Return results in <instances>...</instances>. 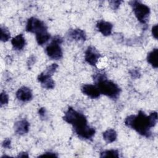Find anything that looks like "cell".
<instances>
[{"label":"cell","mask_w":158,"mask_h":158,"mask_svg":"<svg viewBox=\"0 0 158 158\" xmlns=\"http://www.w3.org/2000/svg\"><path fill=\"white\" fill-rule=\"evenodd\" d=\"M63 119L73 127L75 131L81 138L89 139L95 134L94 128L88 125L85 115L71 107L65 112Z\"/></svg>","instance_id":"1"},{"label":"cell","mask_w":158,"mask_h":158,"mask_svg":"<svg viewBox=\"0 0 158 158\" xmlns=\"http://www.w3.org/2000/svg\"><path fill=\"white\" fill-rule=\"evenodd\" d=\"M125 124L128 127L136 130L142 136L148 138L151 135V128L152 127L149 116H147L143 111H139L137 115L128 116L125 120Z\"/></svg>","instance_id":"2"},{"label":"cell","mask_w":158,"mask_h":158,"mask_svg":"<svg viewBox=\"0 0 158 158\" xmlns=\"http://www.w3.org/2000/svg\"><path fill=\"white\" fill-rule=\"evenodd\" d=\"M93 80L96 82L100 93L112 99H117L119 96L120 88L113 81L108 80L104 74L97 73L94 75Z\"/></svg>","instance_id":"3"},{"label":"cell","mask_w":158,"mask_h":158,"mask_svg":"<svg viewBox=\"0 0 158 158\" xmlns=\"http://www.w3.org/2000/svg\"><path fill=\"white\" fill-rule=\"evenodd\" d=\"M129 4L133 7L134 14L140 23L145 24L148 22L150 14L149 7L138 1H131L129 2Z\"/></svg>","instance_id":"4"},{"label":"cell","mask_w":158,"mask_h":158,"mask_svg":"<svg viewBox=\"0 0 158 158\" xmlns=\"http://www.w3.org/2000/svg\"><path fill=\"white\" fill-rule=\"evenodd\" d=\"M62 43V38L59 36H56L52 42L46 47V52L51 59L58 60L62 58V51L60 46Z\"/></svg>","instance_id":"5"},{"label":"cell","mask_w":158,"mask_h":158,"mask_svg":"<svg viewBox=\"0 0 158 158\" xmlns=\"http://www.w3.org/2000/svg\"><path fill=\"white\" fill-rule=\"evenodd\" d=\"M26 31L38 35L47 31V27L41 20L35 17H31L27 21Z\"/></svg>","instance_id":"6"},{"label":"cell","mask_w":158,"mask_h":158,"mask_svg":"<svg viewBox=\"0 0 158 158\" xmlns=\"http://www.w3.org/2000/svg\"><path fill=\"white\" fill-rule=\"evenodd\" d=\"M100 54L98 51L93 46H89L85 51V61L91 65H96Z\"/></svg>","instance_id":"7"},{"label":"cell","mask_w":158,"mask_h":158,"mask_svg":"<svg viewBox=\"0 0 158 158\" xmlns=\"http://www.w3.org/2000/svg\"><path fill=\"white\" fill-rule=\"evenodd\" d=\"M81 91L83 94L93 99L98 98L101 94L97 86L90 84L83 85L81 87Z\"/></svg>","instance_id":"8"},{"label":"cell","mask_w":158,"mask_h":158,"mask_svg":"<svg viewBox=\"0 0 158 158\" xmlns=\"http://www.w3.org/2000/svg\"><path fill=\"white\" fill-rule=\"evenodd\" d=\"M16 97L21 101H29L32 99V93L30 88L26 86H22L16 92Z\"/></svg>","instance_id":"9"},{"label":"cell","mask_w":158,"mask_h":158,"mask_svg":"<svg viewBox=\"0 0 158 158\" xmlns=\"http://www.w3.org/2000/svg\"><path fill=\"white\" fill-rule=\"evenodd\" d=\"M29 127L30 123L28 122L25 119H22L15 123L14 130L17 134L19 135H23L28 132Z\"/></svg>","instance_id":"10"},{"label":"cell","mask_w":158,"mask_h":158,"mask_svg":"<svg viewBox=\"0 0 158 158\" xmlns=\"http://www.w3.org/2000/svg\"><path fill=\"white\" fill-rule=\"evenodd\" d=\"M38 80L41 83V86L46 89H52L55 86V83L51 76L41 73L38 77Z\"/></svg>","instance_id":"11"},{"label":"cell","mask_w":158,"mask_h":158,"mask_svg":"<svg viewBox=\"0 0 158 158\" xmlns=\"http://www.w3.org/2000/svg\"><path fill=\"white\" fill-rule=\"evenodd\" d=\"M96 27L104 36H108L111 34L113 25L111 23L104 20H100L96 24Z\"/></svg>","instance_id":"12"},{"label":"cell","mask_w":158,"mask_h":158,"mask_svg":"<svg viewBox=\"0 0 158 158\" xmlns=\"http://www.w3.org/2000/svg\"><path fill=\"white\" fill-rule=\"evenodd\" d=\"M11 43L14 49L21 50L25 45V40L22 34H19L12 39Z\"/></svg>","instance_id":"13"},{"label":"cell","mask_w":158,"mask_h":158,"mask_svg":"<svg viewBox=\"0 0 158 158\" xmlns=\"http://www.w3.org/2000/svg\"><path fill=\"white\" fill-rule=\"evenodd\" d=\"M69 36L76 41H85L86 40V33L81 29H73L69 31Z\"/></svg>","instance_id":"14"},{"label":"cell","mask_w":158,"mask_h":158,"mask_svg":"<svg viewBox=\"0 0 158 158\" xmlns=\"http://www.w3.org/2000/svg\"><path fill=\"white\" fill-rule=\"evenodd\" d=\"M148 62L154 68L157 69L158 67V49H154L151 52L148 54Z\"/></svg>","instance_id":"15"},{"label":"cell","mask_w":158,"mask_h":158,"mask_svg":"<svg viewBox=\"0 0 158 158\" xmlns=\"http://www.w3.org/2000/svg\"><path fill=\"white\" fill-rule=\"evenodd\" d=\"M117 136L116 131L112 128L107 130L102 134L103 139L107 143H111L115 141L117 139Z\"/></svg>","instance_id":"16"},{"label":"cell","mask_w":158,"mask_h":158,"mask_svg":"<svg viewBox=\"0 0 158 158\" xmlns=\"http://www.w3.org/2000/svg\"><path fill=\"white\" fill-rule=\"evenodd\" d=\"M51 38L50 34L47 31L36 35V40L39 45H43L45 44Z\"/></svg>","instance_id":"17"},{"label":"cell","mask_w":158,"mask_h":158,"mask_svg":"<svg viewBox=\"0 0 158 158\" xmlns=\"http://www.w3.org/2000/svg\"><path fill=\"white\" fill-rule=\"evenodd\" d=\"M118 151L115 149L106 150L100 154L101 157H118Z\"/></svg>","instance_id":"18"},{"label":"cell","mask_w":158,"mask_h":158,"mask_svg":"<svg viewBox=\"0 0 158 158\" xmlns=\"http://www.w3.org/2000/svg\"><path fill=\"white\" fill-rule=\"evenodd\" d=\"M10 37V33L6 27H1V40L3 42H6L9 40Z\"/></svg>","instance_id":"19"},{"label":"cell","mask_w":158,"mask_h":158,"mask_svg":"<svg viewBox=\"0 0 158 158\" xmlns=\"http://www.w3.org/2000/svg\"><path fill=\"white\" fill-rule=\"evenodd\" d=\"M58 67V65L57 64H52L51 65H49L46 69V70L43 72L44 74L47 75H49V76H51L52 77V75L55 73V72L56 71Z\"/></svg>","instance_id":"20"},{"label":"cell","mask_w":158,"mask_h":158,"mask_svg":"<svg viewBox=\"0 0 158 158\" xmlns=\"http://www.w3.org/2000/svg\"><path fill=\"white\" fill-rule=\"evenodd\" d=\"M9 101V97L8 95L6 94V92H2L0 95V104L1 106H2L3 105L7 104Z\"/></svg>","instance_id":"21"},{"label":"cell","mask_w":158,"mask_h":158,"mask_svg":"<svg viewBox=\"0 0 158 158\" xmlns=\"http://www.w3.org/2000/svg\"><path fill=\"white\" fill-rule=\"evenodd\" d=\"M122 1H109V4L112 9L116 10L118 8V7H119L120 4L122 3Z\"/></svg>","instance_id":"22"},{"label":"cell","mask_w":158,"mask_h":158,"mask_svg":"<svg viewBox=\"0 0 158 158\" xmlns=\"http://www.w3.org/2000/svg\"><path fill=\"white\" fill-rule=\"evenodd\" d=\"M130 73L131 75V76L133 77V78H139V75H140V73L139 72L138 70H131L130 72Z\"/></svg>","instance_id":"23"},{"label":"cell","mask_w":158,"mask_h":158,"mask_svg":"<svg viewBox=\"0 0 158 158\" xmlns=\"http://www.w3.org/2000/svg\"><path fill=\"white\" fill-rule=\"evenodd\" d=\"M152 34L153 37L155 39L158 38V35H157V25H155L152 28Z\"/></svg>","instance_id":"24"},{"label":"cell","mask_w":158,"mask_h":158,"mask_svg":"<svg viewBox=\"0 0 158 158\" xmlns=\"http://www.w3.org/2000/svg\"><path fill=\"white\" fill-rule=\"evenodd\" d=\"M10 143H11L10 140L9 139L7 138V139L4 140V141L2 142V145L4 148H10Z\"/></svg>","instance_id":"25"},{"label":"cell","mask_w":158,"mask_h":158,"mask_svg":"<svg viewBox=\"0 0 158 158\" xmlns=\"http://www.w3.org/2000/svg\"><path fill=\"white\" fill-rule=\"evenodd\" d=\"M39 157H57V156L54 152H47L44 153L43 154L40 155Z\"/></svg>","instance_id":"26"},{"label":"cell","mask_w":158,"mask_h":158,"mask_svg":"<svg viewBox=\"0 0 158 158\" xmlns=\"http://www.w3.org/2000/svg\"><path fill=\"white\" fill-rule=\"evenodd\" d=\"M45 113H46V109L44 107H41L39 109V114L40 115L43 117H44L45 115Z\"/></svg>","instance_id":"27"},{"label":"cell","mask_w":158,"mask_h":158,"mask_svg":"<svg viewBox=\"0 0 158 158\" xmlns=\"http://www.w3.org/2000/svg\"><path fill=\"white\" fill-rule=\"evenodd\" d=\"M18 157H28V155L27 152H20L19 153Z\"/></svg>","instance_id":"28"}]
</instances>
